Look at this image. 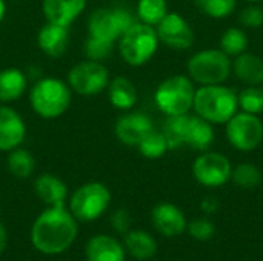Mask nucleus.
<instances>
[{
    "instance_id": "1a4fd4ad",
    "label": "nucleus",
    "mask_w": 263,
    "mask_h": 261,
    "mask_svg": "<svg viewBox=\"0 0 263 261\" xmlns=\"http://www.w3.org/2000/svg\"><path fill=\"white\" fill-rule=\"evenodd\" d=\"M227 138L230 145L240 152L254 151L263 140L262 120L259 115L237 111L227 122Z\"/></svg>"
},
{
    "instance_id": "4be33fe9",
    "label": "nucleus",
    "mask_w": 263,
    "mask_h": 261,
    "mask_svg": "<svg viewBox=\"0 0 263 261\" xmlns=\"http://www.w3.org/2000/svg\"><path fill=\"white\" fill-rule=\"evenodd\" d=\"M123 243L125 251L137 260H149L157 252V243L154 237L145 231H128Z\"/></svg>"
},
{
    "instance_id": "c85d7f7f",
    "label": "nucleus",
    "mask_w": 263,
    "mask_h": 261,
    "mask_svg": "<svg viewBox=\"0 0 263 261\" xmlns=\"http://www.w3.org/2000/svg\"><path fill=\"white\" fill-rule=\"evenodd\" d=\"M231 180L243 189H253L262 182L260 169L253 163H240L231 172Z\"/></svg>"
},
{
    "instance_id": "bb28decb",
    "label": "nucleus",
    "mask_w": 263,
    "mask_h": 261,
    "mask_svg": "<svg viewBox=\"0 0 263 261\" xmlns=\"http://www.w3.org/2000/svg\"><path fill=\"white\" fill-rule=\"evenodd\" d=\"M248 48V35L240 28H228L220 38V49L228 57H237Z\"/></svg>"
},
{
    "instance_id": "a878e982",
    "label": "nucleus",
    "mask_w": 263,
    "mask_h": 261,
    "mask_svg": "<svg viewBox=\"0 0 263 261\" xmlns=\"http://www.w3.org/2000/svg\"><path fill=\"white\" fill-rule=\"evenodd\" d=\"M168 14L166 0H139L137 15L142 23L149 26H157L162 18Z\"/></svg>"
},
{
    "instance_id": "20e7f679",
    "label": "nucleus",
    "mask_w": 263,
    "mask_h": 261,
    "mask_svg": "<svg viewBox=\"0 0 263 261\" xmlns=\"http://www.w3.org/2000/svg\"><path fill=\"white\" fill-rule=\"evenodd\" d=\"M34 112L43 118L60 117L71 105V88L59 78H40L29 92Z\"/></svg>"
},
{
    "instance_id": "4c0bfd02",
    "label": "nucleus",
    "mask_w": 263,
    "mask_h": 261,
    "mask_svg": "<svg viewBox=\"0 0 263 261\" xmlns=\"http://www.w3.org/2000/svg\"><path fill=\"white\" fill-rule=\"evenodd\" d=\"M5 12H6V5H5L3 0H0V23H2V20L5 17Z\"/></svg>"
},
{
    "instance_id": "9d476101",
    "label": "nucleus",
    "mask_w": 263,
    "mask_h": 261,
    "mask_svg": "<svg viewBox=\"0 0 263 261\" xmlns=\"http://www.w3.org/2000/svg\"><path fill=\"white\" fill-rule=\"evenodd\" d=\"M134 23L136 22L131 12L123 8H102L91 14L88 22V32L91 37L114 43Z\"/></svg>"
},
{
    "instance_id": "cd10ccee",
    "label": "nucleus",
    "mask_w": 263,
    "mask_h": 261,
    "mask_svg": "<svg viewBox=\"0 0 263 261\" xmlns=\"http://www.w3.org/2000/svg\"><path fill=\"white\" fill-rule=\"evenodd\" d=\"M137 146H139L140 154L146 158H160L170 149L163 132H159L156 129L149 131Z\"/></svg>"
},
{
    "instance_id": "dca6fc26",
    "label": "nucleus",
    "mask_w": 263,
    "mask_h": 261,
    "mask_svg": "<svg viewBox=\"0 0 263 261\" xmlns=\"http://www.w3.org/2000/svg\"><path fill=\"white\" fill-rule=\"evenodd\" d=\"M151 220L157 232L165 237H177L186 231L185 214L173 203H159L153 212Z\"/></svg>"
},
{
    "instance_id": "2f4dec72",
    "label": "nucleus",
    "mask_w": 263,
    "mask_h": 261,
    "mask_svg": "<svg viewBox=\"0 0 263 261\" xmlns=\"http://www.w3.org/2000/svg\"><path fill=\"white\" fill-rule=\"evenodd\" d=\"M112 45L114 43H109V42H105V40H100V38H96V37L89 35L88 40L85 42V55L89 60L100 62V60L111 55Z\"/></svg>"
},
{
    "instance_id": "f03ea898",
    "label": "nucleus",
    "mask_w": 263,
    "mask_h": 261,
    "mask_svg": "<svg viewBox=\"0 0 263 261\" xmlns=\"http://www.w3.org/2000/svg\"><path fill=\"white\" fill-rule=\"evenodd\" d=\"M163 135L170 149L190 146L194 151H206L214 143V129L210 122L199 115L168 117L163 126Z\"/></svg>"
},
{
    "instance_id": "b1692460",
    "label": "nucleus",
    "mask_w": 263,
    "mask_h": 261,
    "mask_svg": "<svg viewBox=\"0 0 263 261\" xmlns=\"http://www.w3.org/2000/svg\"><path fill=\"white\" fill-rule=\"evenodd\" d=\"M26 89V77L17 68L0 71V102L9 103L23 95Z\"/></svg>"
},
{
    "instance_id": "0eeeda50",
    "label": "nucleus",
    "mask_w": 263,
    "mask_h": 261,
    "mask_svg": "<svg viewBox=\"0 0 263 261\" xmlns=\"http://www.w3.org/2000/svg\"><path fill=\"white\" fill-rule=\"evenodd\" d=\"M231 60L222 49H203L196 52L186 63L191 80L205 85H222L231 72Z\"/></svg>"
},
{
    "instance_id": "f257e3e1",
    "label": "nucleus",
    "mask_w": 263,
    "mask_h": 261,
    "mask_svg": "<svg viewBox=\"0 0 263 261\" xmlns=\"http://www.w3.org/2000/svg\"><path fill=\"white\" fill-rule=\"evenodd\" d=\"M77 220L65 206H49L31 228L32 246L45 255H59L77 238Z\"/></svg>"
},
{
    "instance_id": "f704fd0d",
    "label": "nucleus",
    "mask_w": 263,
    "mask_h": 261,
    "mask_svg": "<svg viewBox=\"0 0 263 261\" xmlns=\"http://www.w3.org/2000/svg\"><path fill=\"white\" fill-rule=\"evenodd\" d=\"M111 225L114 226L116 231L119 232H128L129 231V226H131V215L128 211L125 209H119L112 214L111 217Z\"/></svg>"
},
{
    "instance_id": "f8f14e48",
    "label": "nucleus",
    "mask_w": 263,
    "mask_h": 261,
    "mask_svg": "<svg viewBox=\"0 0 263 261\" xmlns=\"http://www.w3.org/2000/svg\"><path fill=\"white\" fill-rule=\"evenodd\" d=\"M68 83L71 89L82 95H94L108 88L109 72L102 63L96 60H85L71 68Z\"/></svg>"
},
{
    "instance_id": "c756f323",
    "label": "nucleus",
    "mask_w": 263,
    "mask_h": 261,
    "mask_svg": "<svg viewBox=\"0 0 263 261\" xmlns=\"http://www.w3.org/2000/svg\"><path fill=\"white\" fill-rule=\"evenodd\" d=\"M197 9L211 18H225L237 6V0H194Z\"/></svg>"
},
{
    "instance_id": "ddd939ff",
    "label": "nucleus",
    "mask_w": 263,
    "mask_h": 261,
    "mask_svg": "<svg viewBox=\"0 0 263 261\" xmlns=\"http://www.w3.org/2000/svg\"><path fill=\"white\" fill-rule=\"evenodd\" d=\"M159 42L171 49L183 51L191 48L194 42V32L190 23L177 12L166 14L156 28Z\"/></svg>"
},
{
    "instance_id": "7ed1b4c3",
    "label": "nucleus",
    "mask_w": 263,
    "mask_h": 261,
    "mask_svg": "<svg viewBox=\"0 0 263 261\" xmlns=\"http://www.w3.org/2000/svg\"><path fill=\"white\" fill-rule=\"evenodd\" d=\"M193 108L211 125H223L239 111V98L236 91L228 86L205 85L196 89Z\"/></svg>"
},
{
    "instance_id": "58836bf2",
    "label": "nucleus",
    "mask_w": 263,
    "mask_h": 261,
    "mask_svg": "<svg viewBox=\"0 0 263 261\" xmlns=\"http://www.w3.org/2000/svg\"><path fill=\"white\" fill-rule=\"evenodd\" d=\"M247 2H260V0H247Z\"/></svg>"
},
{
    "instance_id": "473e14b6",
    "label": "nucleus",
    "mask_w": 263,
    "mask_h": 261,
    "mask_svg": "<svg viewBox=\"0 0 263 261\" xmlns=\"http://www.w3.org/2000/svg\"><path fill=\"white\" fill-rule=\"evenodd\" d=\"M186 231L193 238H196L199 242H206L214 235L216 228L208 218H196L186 225Z\"/></svg>"
},
{
    "instance_id": "423d86ee",
    "label": "nucleus",
    "mask_w": 263,
    "mask_h": 261,
    "mask_svg": "<svg viewBox=\"0 0 263 261\" xmlns=\"http://www.w3.org/2000/svg\"><path fill=\"white\" fill-rule=\"evenodd\" d=\"M196 88L186 75H171L156 89L154 100L157 108L168 117L185 115L194 103Z\"/></svg>"
},
{
    "instance_id": "aec40b11",
    "label": "nucleus",
    "mask_w": 263,
    "mask_h": 261,
    "mask_svg": "<svg viewBox=\"0 0 263 261\" xmlns=\"http://www.w3.org/2000/svg\"><path fill=\"white\" fill-rule=\"evenodd\" d=\"M34 191L48 206H63L68 197L66 185L52 174H42L34 183Z\"/></svg>"
},
{
    "instance_id": "6e6552de",
    "label": "nucleus",
    "mask_w": 263,
    "mask_h": 261,
    "mask_svg": "<svg viewBox=\"0 0 263 261\" xmlns=\"http://www.w3.org/2000/svg\"><path fill=\"white\" fill-rule=\"evenodd\" d=\"M111 192L109 189L97 182L80 186L69 200V211L80 222L97 220L109 206Z\"/></svg>"
},
{
    "instance_id": "f3484780",
    "label": "nucleus",
    "mask_w": 263,
    "mask_h": 261,
    "mask_svg": "<svg viewBox=\"0 0 263 261\" xmlns=\"http://www.w3.org/2000/svg\"><path fill=\"white\" fill-rule=\"evenodd\" d=\"M86 8V0H43V14L48 22L69 26Z\"/></svg>"
},
{
    "instance_id": "7c9ffc66",
    "label": "nucleus",
    "mask_w": 263,
    "mask_h": 261,
    "mask_svg": "<svg viewBox=\"0 0 263 261\" xmlns=\"http://www.w3.org/2000/svg\"><path fill=\"white\" fill-rule=\"evenodd\" d=\"M239 108L243 112H250L259 115L263 112V88L260 86H248L237 94Z\"/></svg>"
},
{
    "instance_id": "6ab92c4d",
    "label": "nucleus",
    "mask_w": 263,
    "mask_h": 261,
    "mask_svg": "<svg viewBox=\"0 0 263 261\" xmlns=\"http://www.w3.org/2000/svg\"><path fill=\"white\" fill-rule=\"evenodd\" d=\"M88 261H125V248L109 235H96L86 245Z\"/></svg>"
},
{
    "instance_id": "a211bd4d",
    "label": "nucleus",
    "mask_w": 263,
    "mask_h": 261,
    "mask_svg": "<svg viewBox=\"0 0 263 261\" xmlns=\"http://www.w3.org/2000/svg\"><path fill=\"white\" fill-rule=\"evenodd\" d=\"M40 49L49 57H60L66 52L69 43V31L68 26L55 25L48 22L42 26L37 37Z\"/></svg>"
},
{
    "instance_id": "2eb2a0df",
    "label": "nucleus",
    "mask_w": 263,
    "mask_h": 261,
    "mask_svg": "<svg viewBox=\"0 0 263 261\" xmlns=\"http://www.w3.org/2000/svg\"><path fill=\"white\" fill-rule=\"evenodd\" d=\"M26 135V126L17 111L9 106H0V151L18 148Z\"/></svg>"
},
{
    "instance_id": "412c9836",
    "label": "nucleus",
    "mask_w": 263,
    "mask_h": 261,
    "mask_svg": "<svg viewBox=\"0 0 263 261\" xmlns=\"http://www.w3.org/2000/svg\"><path fill=\"white\" fill-rule=\"evenodd\" d=\"M234 74L248 86H260L263 83V58L257 54L242 52L233 62Z\"/></svg>"
},
{
    "instance_id": "c9c22d12",
    "label": "nucleus",
    "mask_w": 263,
    "mask_h": 261,
    "mask_svg": "<svg viewBox=\"0 0 263 261\" xmlns=\"http://www.w3.org/2000/svg\"><path fill=\"white\" fill-rule=\"evenodd\" d=\"M217 208H219L217 200H216V198H213V197H208V198H205V200L202 202V211H205L206 214H213V212H216V211H217Z\"/></svg>"
},
{
    "instance_id": "5701e85b",
    "label": "nucleus",
    "mask_w": 263,
    "mask_h": 261,
    "mask_svg": "<svg viewBox=\"0 0 263 261\" xmlns=\"http://www.w3.org/2000/svg\"><path fill=\"white\" fill-rule=\"evenodd\" d=\"M109 102L114 108L128 111L137 103V89L134 83L126 77H116L108 85Z\"/></svg>"
},
{
    "instance_id": "39448f33",
    "label": "nucleus",
    "mask_w": 263,
    "mask_h": 261,
    "mask_svg": "<svg viewBox=\"0 0 263 261\" xmlns=\"http://www.w3.org/2000/svg\"><path fill=\"white\" fill-rule=\"evenodd\" d=\"M159 46V37L154 26L146 23L131 25L119 38L122 58L131 66H142L151 60Z\"/></svg>"
},
{
    "instance_id": "9b49d317",
    "label": "nucleus",
    "mask_w": 263,
    "mask_h": 261,
    "mask_svg": "<svg viewBox=\"0 0 263 261\" xmlns=\"http://www.w3.org/2000/svg\"><path fill=\"white\" fill-rule=\"evenodd\" d=\"M233 166L220 152L203 151L193 163V175L202 186L220 188L231 180Z\"/></svg>"
},
{
    "instance_id": "72a5a7b5",
    "label": "nucleus",
    "mask_w": 263,
    "mask_h": 261,
    "mask_svg": "<svg viewBox=\"0 0 263 261\" xmlns=\"http://www.w3.org/2000/svg\"><path fill=\"white\" fill-rule=\"evenodd\" d=\"M239 20L247 28H260L263 25V9L259 6H247L240 11Z\"/></svg>"
},
{
    "instance_id": "393cba45",
    "label": "nucleus",
    "mask_w": 263,
    "mask_h": 261,
    "mask_svg": "<svg viewBox=\"0 0 263 261\" xmlns=\"http://www.w3.org/2000/svg\"><path fill=\"white\" fill-rule=\"evenodd\" d=\"M8 169L17 178H28L32 175V172L35 169V160L26 149L15 148V149L9 151Z\"/></svg>"
},
{
    "instance_id": "4468645a",
    "label": "nucleus",
    "mask_w": 263,
    "mask_h": 261,
    "mask_svg": "<svg viewBox=\"0 0 263 261\" xmlns=\"http://www.w3.org/2000/svg\"><path fill=\"white\" fill-rule=\"evenodd\" d=\"M153 122L142 112H129L122 115L116 123V137L126 146H137L142 138L153 131Z\"/></svg>"
},
{
    "instance_id": "e433bc0d",
    "label": "nucleus",
    "mask_w": 263,
    "mask_h": 261,
    "mask_svg": "<svg viewBox=\"0 0 263 261\" xmlns=\"http://www.w3.org/2000/svg\"><path fill=\"white\" fill-rule=\"evenodd\" d=\"M6 243H8V234H6V229H5L3 223L0 222V254H3V251L6 248Z\"/></svg>"
}]
</instances>
